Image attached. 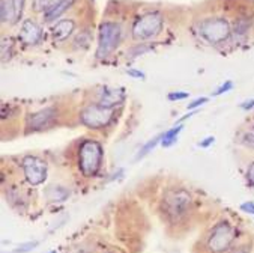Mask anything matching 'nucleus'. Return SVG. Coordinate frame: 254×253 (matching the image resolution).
Returning a JSON list of instances; mask_svg holds the SVG:
<instances>
[{"instance_id":"obj_23","label":"nucleus","mask_w":254,"mask_h":253,"mask_svg":"<svg viewBox=\"0 0 254 253\" xmlns=\"http://www.w3.org/2000/svg\"><path fill=\"white\" fill-rule=\"evenodd\" d=\"M245 182H247V187L254 190V160H251L245 169Z\"/></svg>"},{"instance_id":"obj_2","label":"nucleus","mask_w":254,"mask_h":253,"mask_svg":"<svg viewBox=\"0 0 254 253\" xmlns=\"http://www.w3.org/2000/svg\"><path fill=\"white\" fill-rule=\"evenodd\" d=\"M197 33L211 45H224L233 39L232 23L224 15H209L197 23Z\"/></svg>"},{"instance_id":"obj_21","label":"nucleus","mask_w":254,"mask_h":253,"mask_svg":"<svg viewBox=\"0 0 254 253\" xmlns=\"http://www.w3.org/2000/svg\"><path fill=\"white\" fill-rule=\"evenodd\" d=\"M59 0H32V9L35 12H47Z\"/></svg>"},{"instance_id":"obj_32","label":"nucleus","mask_w":254,"mask_h":253,"mask_svg":"<svg viewBox=\"0 0 254 253\" xmlns=\"http://www.w3.org/2000/svg\"><path fill=\"white\" fill-rule=\"evenodd\" d=\"M185 98H188L187 92H172V93H169L170 101H178V99H185Z\"/></svg>"},{"instance_id":"obj_33","label":"nucleus","mask_w":254,"mask_h":253,"mask_svg":"<svg viewBox=\"0 0 254 253\" xmlns=\"http://www.w3.org/2000/svg\"><path fill=\"white\" fill-rule=\"evenodd\" d=\"M214 142H215V137H214V136H209V137H206L205 140H201V142L198 143V146H200V148H209L211 145H214Z\"/></svg>"},{"instance_id":"obj_13","label":"nucleus","mask_w":254,"mask_h":253,"mask_svg":"<svg viewBox=\"0 0 254 253\" xmlns=\"http://www.w3.org/2000/svg\"><path fill=\"white\" fill-rule=\"evenodd\" d=\"M75 21L72 18H64V20H59L53 29H52V36H53V41L55 42H64L66 41L75 30Z\"/></svg>"},{"instance_id":"obj_18","label":"nucleus","mask_w":254,"mask_h":253,"mask_svg":"<svg viewBox=\"0 0 254 253\" xmlns=\"http://www.w3.org/2000/svg\"><path fill=\"white\" fill-rule=\"evenodd\" d=\"M182 130H184V125L178 124V125L172 127L169 131L163 133V140H161V145H163L164 148H170L172 145H175V143L178 142V136H179V133H181Z\"/></svg>"},{"instance_id":"obj_34","label":"nucleus","mask_w":254,"mask_h":253,"mask_svg":"<svg viewBox=\"0 0 254 253\" xmlns=\"http://www.w3.org/2000/svg\"><path fill=\"white\" fill-rule=\"evenodd\" d=\"M128 76H132V77H137V79H144V74L141 71H135V70H128L127 71Z\"/></svg>"},{"instance_id":"obj_15","label":"nucleus","mask_w":254,"mask_h":253,"mask_svg":"<svg viewBox=\"0 0 254 253\" xmlns=\"http://www.w3.org/2000/svg\"><path fill=\"white\" fill-rule=\"evenodd\" d=\"M71 190L65 185H50L45 190V197L53 202H64L69 197Z\"/></svg>"},{"instance_id":"obj_24","label":"nucleus","mask_w":254,"mask_h":253,"mask_svg":"<svg viewBox=\"0 0 254 253\" xmlns=\"http://www.w3.org/2000/svg\"><path fill=\"white\" fill-rule=\"evenodd\" d=\"M75 45L77 47H80V48H86V47H89V42H90V35L86 32V30H81L80 33H78V36L75 38Z\"/></svg>"},{"instance_id":"obj_30","label":"nucleus","mask_w":254,"mask_h":253,"mask_svg":"<svg viewBox=\"0 0 254 253\" xmlns=\"http://www.w3.org/2000/svg\"><path fill=\"white\" fill-rule=\"evenodd\" d=\"M239 210L244 211V213H247V214H253L254 216V202H251V200L244 202V204H241Z\"/></svg>"},{"instance_id":"obj_12","label":"nucleus","mask_w":254,"mask_h":253,"mask_svg":"<svg viewBox=\"0 0 254 253\" xmlns=\"http://www.w3.org/2000/svg\"><path fill=\"white\" fill-rule=\"evenodd\" d=\"M253 30V18L248 14H239L235 17L232 23V33H233V41L236 42H244Z\"/></svg>"},{"instance_id":"obj_31","label":"nucleus","mask_w":254,"mask_h":253,"mask_svg":"<svg viewBox=\"0 0 254 253\" xmlns=\"http://www.w3.org/2000/svg\"><path fill=\"white\" fill-rule=\"evenodd\" d=\"M239 107H241L244 112H253V110H254V98L244 101V103H241V106H239Z\"/></svg>"},{"instance_id":"obj_19","label":"nucleus","mask_w":254,"mask_h":253,"mask_svg":"<svg viewBox=\"0 0 254 253\" xmlns=\"http://www.w3.org/2000/svg\"><path fill=\"white\" fill-rule=\"evenodd\" d=\"M238 143L241 146H244L245 149L253 151V153H254V130L253 128L244 130L238 137Z\"/></svg>"},{"instance_id":"obj_6","label":"nucleus","mask_w":254,"mask_h":253,"mask_svg":"<svg viewBox=\"0 0 254 253\" xmlns=\"http://www.w3.org/2000/svg\"><path fill=\"white\" fill-rule=\"evenodd\" d=\"M163 26H164V18L160 12L157 11L146 12L135 20L131 30V36L134 41H140V42L154 39L161 33Z\"/></svg>"},{"instance_id":"obj_9","label":"nucleus","mask_w":254,"mask_h":253,"mask_svg":"<svg viewBox=\"0 0 254 253\" xmlns=\"http://www.w3.org/2000/svg\"><path fill=\"white\" fill-rule=\"evenodd\" d=\"M58 119V109L56 107H45L27 116V127L32 131H39L53 125Z\"/></svg>"},{"instance_id":"obj_8","label":"nucleus","mask_w":254,"mask_h":253,"mask_svg":"<svg viewBox=\"0 0 254 253\" xmlns=\"http://www.w3.org/2000/svg\"><path fill=\"white\" fill-rule=\"evenodd\" d=\"M21 168H23L26 181L33 187L44 184V181L47 179V163L36 156L24 157Z\"/></svg>"},{"instance_id":"obj_7","label":"nucleus","mask_w":254,"mask_h":253,"mask_svg":"<svg viewBox=\"0 0 254 253\" xmlns=\"http://www.w3.org/2000/svg\"><path fill=\"white\" fill-rule=\"evenodd\" d=\"M113 110L96 104L86 106L78 113V121L81 125L90 128V130H103L109 127L113 121Z\"/></svg>"},{"instance_id":"obj_17","label":"nucleus","mask_w":254,"mask_h":253,"mask_svg":"<svg viewBox=\"0 0 254 253\" xmlns=\"http://www.w3.org/2000/svg\"><path fill=\"white\" fill-rule=\"evenodd\" d=\"M227 253H254V240L251 235L244 234L241 240Z\"/></svg>"},{"instance_id":"obj_11","label":"nucleus","mask_w":254,"mask_h":253,"mask_svg":"<svg viewBox=\"0 0 254 253\" xmlns=\"http://www.w3.org/2000/svg\"><path fill=\"white\" fill-rule=\"evenodd\" d=\"M125 101V92L124 89H116V87H104L101 89L98 93V104L107 107V109H115L116 106H121Z\"/></svg>"},{"instance_id":"obj_3","label":"nucleus","mask_w":254,"mask_h":253,"mask_svg":"<svg viewBox=\"0 0 254 253\" xmlns=\"http://www.w3.org/2000/svg\"><path fill=\"white\" fill-rule=\"evenodd\" d=\"M192 210V197L182 187L170 188L163 197V213L170 223L182 222Z\"/></svg>"},{"instance_id":"obj_20","label":"nucleus","mask_w":254,"mask_h":253,"mask_svg":"<svg viewBox=\"0 0 254 253\" xmlns=\"http://www.w3.org/2000/svg\"><path fill=\"white\" fill-rule=\"evenodd\" d=\"M161 140H163V134H158V136H155L154 139H150V140L138 151V154L135 156V160H140V159L146 157L152 149H155V146H157Z\"/></svg>"},{"instance_id":"obj_14","label":"nucleus","mask_w":254,"mask_h":253,"mask_svg":"<svg viewBox=\"0 0 254 253\" xmlns=\"http://www.w3.org/2000/svg\"><path fill=\"white\" fill-rule=\"evenodd\" d=\"M75 3V0H59L56 5H53L47 12H44V18L47 23L59 20L72 5Z\"/></svg>"},{"instance_id":"obj_35","label":"nucleus","mask_w":254,"mask_h":253,"mask_svg":"<svg viewBox=\"0 0 254 253\" xmlns=\"http://www.w3.org/2000/svg\"><path fill=\"white\" fill-rule=\"evenodd\" d=\"M250 128H253V130H254V121L251 122V127H250Z\"/></svg>"},{"instance_id":"obj_29","label":"nucleus","mask_w":254,"mask_h":253,"mask_svg":"<svg viewBox=\"0 0 254 253\" xmlns=\"http://www.w3.org/2000/svg\"><path fill=\"white\" fill-rule=\"evenodd\" d=\"M36 246H38V241H29V243L20 244L18 249H15V253H26V252H30V250H33Z\"/></svg>"},{"instance_id":"obj_4","label":"nucleus","mask_w":254,"mask_h":253,"mask_svg":"<svg viewBox=\"0 0 254 253\" xmlns=\"http://www.w3.org/2000/svg\"><path fill=\"white\" fill-rule=\"evenodd\" d=\"M104 151L99 142L86 139L78 146V170L84 178L95 176L103 165Z\"/></svg>"},{"instance_id":"obj_25","label":"nucleus","mask_w":254,"mask_h":253,"mask_svg":"<svg viewBox=\"0 0 254 253\" xmlns=\"http://www.w3.org/2000/svg\"><path fill=\"white\" fill-rule=\"evenodd\" d=\"M24 3H26V0H12L14 12H15V21H17V23H18V21H20V18H21L23 9H24Z\"/></svg>"},{"instance_id":"obj_5","label":"nucleus","mask_w":254,"mask_h":253,"mask_svg":"<svg viewBox=\"0 0 254 253\" xmlns=\"http://www.w3.org/2000/svg\"><path fill=\"white\" fill-rule=\"evenodd\" d=\"M122 41V26L116 21H103L98 33L96 58L106 59L110 56Z\"/></svg>"},{"instance_id":"obj_22","label":"nucleus","mask_w":254,"mask_h":253,"mask_svg":"<svg viewBox=\"0 0 254 253\" xmlns=\"http://www.w3.org/2000/svg\"><path fill=\"white\" fill-rule=\"evenodd\" d=\"M14 55V42L8 38L2 39V62L5 64L6 61H9Z\"/></svg>"},{"instance_id":"obj_10","label":"nucleus","mask_w":254,"mask_h":253,"mask_svg":"<svg viewBox=\"0 0 254 253\" xmlns=\"http://www.w3.org/2000/svg\"><path fill=\"white\" fill-rule=\"evenodd\" d=\"M18 39L24 44V45H36L41 42L42 39V29L41 26L33 21L32 18H27L23 21L20 33H18Z\"/></svg>"},{"instance_id":"obj_28","label":"nucleus","mask_w":254,"mask_h":253,"mask_svg":"<svg viewBox=\"0 0 254 253\" xmlns=\"http://www.w3.org/2000/svg\"><path fill=\"white\" fill-rule=\"evenodd\" d=\"M209 101V98L208 96H201V98H195L192 103H190L188 106H187V109L188 110H194V109H197V107H200V106H203V104H206Z\"/></svg>"},{"instance_id":"obj_26","label":"nucleus","mask_w":254,"mask_h":253,"mask_svg":"<svg viewBox=\"0 0 254 253\" xmlns=\"http://www.w3.org/2000/svg\"><path fill=\"white\" fill-rule=\"evenodd\" d=\"M233 86H235V84H233V82H232V80H226L220 87H217V90H215L212 95H214V96H220V95H223V93H226V92L232 90V89H233Z\"/></svg>"},{"instance_id":"obj_1","label":"nucleus","mask_w":254,"mask_h":253,"mask_svg":"<svg viewBox=\"0 0 254 253\" xmlns=\"http://www.w3.org/2000/svg\"><path fill=\"white\" fill-rule=\"evenodd\" d=\"M244 235L238 223L227 217H223L212 223L203 241V252L205 253H227Z\"/></svg>"},{"instance_id":"obj_27","label":"nucleus","mask_w":254,"mask_h":253,"mask_svg":"<svg viewBox=\"0 0 254 253\" xmlns=\"http://www.w3.org/2000/svg\"><path fill=\"white\" fill-rule=\"evenodd\" d=\"M147 50H150V47H147L144 42H138L135 47H132V48L129 50V53H131V56L134 58V56H138V55H141V53H146Z\"/></svg>"},{"instance_id":"obj_16","label":"nucleus","mask_w":254,"mask_h":253,"mask_svg":"<svg viewBox=\"0 0 254 253\" xmlns=\"http://www.w3.org/2000/svg\"><path fill=\"white\" fill-rule=\"evenodd\" d=\"M0 18L2 24H15V12L12 0H0Z\"/></svg>"}]
</instances>
